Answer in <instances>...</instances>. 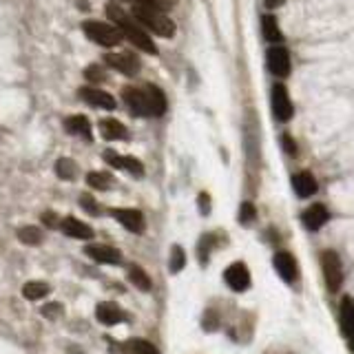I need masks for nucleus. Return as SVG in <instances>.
I'll use <instances>...</instances> for the list:
<instances>
[{"label":"nucleus","mask_w":354,"mask_h":354,"mask_svg":"<svg viewBox=\"0 0 354 354\" xmlns=\"http://www.w3.org/2000/svg\"><path fill=\"white\" fill-rule=\"evenodd\" d=\"M106 16L111 18V22H115V27L120 29L122 38H127L129 42L136 44L138 49L147 51V53H158V47L153 44V40L149 38V33L144 31V27L133 16H129L120 5L109 3L106 5Z\"/></svg>","instance_id":"obj_1"},{"label":"nucleus","mask_w":354,"mask_h":354,"mask_svg":"<svg viewBox=\"0 0 354 354\" xmlns=\"http://www.w3.org/2000/svg\"><path fill=\"white\" fill-rule=\"evenodd\" d=\"M131 16L136 18L144 29H151L153 33H158V36H164V38L175 36L173 20L166 16V11L162 9H155L149 5H133Z\"/></svg>","instance_id":"obj_2"},{"label":"nucleus","mask_w":354,"mask_h":354,"mask_svg":"<svg viewBox=\"0 0 354 354\" xmlns=\"http://www.w3.org/2000/svg\"><path fill=\"white\" fill-rule=\"evenodd\" d=\"M82 31L86 33L88 40H93L100 47H118L122 42V33L118 27L109 25L102 20H86L82 25Z\"/></svg>","instance_id":"obj_3"},{"label":"nucleus","mask_w":354,"mask_h":354,"mask_svg":"<svg viewBox=\"0 0 354 354\" xmlns=\"http://www.w3.org/2000/svg\"><path fill=\"white\" fill-rule=\"evenodd\" d=\"M321 270H324V281L330 292H339L343 283V266L335 250H324L321 252Z\"/></svg>","instance_id":"obj_4"},{"label":"nucleus","mask_w":354,"mask_h":354,"mask_svg":"<svg viewBox=\"0 0 354 354\" xmlns=\"http://www.w3.org/2000/svg\"><path fill=\"white\" fill-rule=\"evenodd\" d=\"M224 279H226L230 290H235V292H246L250 288V272H248L246 263H243V261L230 263L228 268L224 270Z\"/></svg>","instance_id":"obj_5"},{"label":"nucleus","mask_w":354,"mask_h":354,"mask_svg":"<svg viewBox=\"0 0 354 354\" xmlns=\"http://www.w3.org/2000/svg\"><path fill=\"white\" fill-rule=\"evenodd\" d=\"M272 266H274L277 274H279L286 283H292V281H297V277H299V268H297V261H295V257H292L290 252H286V250L274 252V257H272Z\"/></svg>","instance_id":"obj_6"},{"label":"nucleus","mask_w":354,"mask_h":354,"mask_svg":"<svg viewBox=\"0 0 354 354\" xmlns=\"http://www.w3.org/2000/svg\"><path fill=\"white\" fill-rule=\"evenodd\" d=\"M122 100L127 102V106L131 109L133 115H138V118L149 115V102H147V93H144V88H136V86L122 88Z\"/></svg>","instance_id":"obj_7"},{"label":"nucleus","mask_w":354,"mask_h":354,"mask_svg":"<svg viewBox=\"0 0 354 354\" xmlns=\"http://www.w3.org/2000/svg\"><path fill=\"white\" fill-rule=\"evenodd\" d=\"M272 111H274V118L279 122H288L292 118V102L283 84L272 86Z\"/></svg>","instance_id":"obj_8"},{"label":"nucleus","mask_w":354,"mask_h":354,"mask_svg":"<svg viewBox=\"0 0 354 354\" xmlns=\"http://www.w3.org/2000/svg\"><path fill=\"white\" fill-rule=\"evenodd\" d=\"M104 62L111 69H115L124 75H136L140 71V60L133 53H109Z\"/></svg>","instance_id":"obj_9"},{"label":"nucleus","mask_w":354,"mask_h":354,"mask_svg":"<svg viewBox=\"0 0 354 354\" xmlns=\"http://www.w3.org/2000/svg\"><path fill=\"white\" fill-rule=\"evenodd\" d=\"M111 215L118 219V224H122L131 232H136V235H140V232L144 230V215L136 208H113L111 210Z\"/></svg>","instance_id":"obj_10"},{"label":"nucleus","mask_w":354,"mask_h":354,"mask_svg":"<svg viewBox=\"0 0 354 354\" xmlns=\"http://www.w3.org/2000/svg\"><path fill=\"white\" fill-rule=\"evenodd\" d=\"M80 97L84 100L86 104H91V106L109 109V111H113V109H115V100H113V95L106 93V91H102V88L82 86V88H80Z\"/></svg>","instance_id":"obj_11"},{"label":"nucleus","mask_w":354,"mask_h":354,"mask_svg":"<svg viewBox=\"0 0 354 354\" xmlns=\"http://www.w3.org/2000/svg\"><path fill=\"white\" fill-rule=\"evenodd\" d=\"M104 160L111 166H115V169H124V171H129L131 175H136V177H142V173H144V166H142L140 160L127 158V155H118L115 151H104Z\"/></svg>","instance_id":"obj_12"},{"label":"nucleus","mask_w":354,"mask_h":354,"mask_svg":"<svg viewBox=\"0 0 354 354\" xmlns=\"http://www.w3.org/2000/svg\"><path fill=\"white\" fill-rule=\"evenodd\" d=\"M268 66H270V71L279 77H286L290 73V53H288V49L272 47L268 51Z\"/></svg>","instance_id":"obj_13"},{"label":"nucleus","mask_w":354,"mask_h":354,"mask_svg":"<svg viewBox=\"0 0 354 354\" xmlns=\"http://www.w3.org/2000/svg\"><path fill=\"white\" fill-rule=\"evenodd\" d=\"M84 254H86V257H91L93 261H97V263L118 266L122 261L120 250L111 248V246H95V243H91V246H84Z\"/></svg>","instance_id":"obj_14"},{"label":"nucleus","mask_w":354,"mask_h":354,"mask_svg":"<svg viewBox=\"0 0 354 354\" xmlns=\"http://www.w3.org/2000/svg\"><path fill=\"white\" fill-rule=\"evenodd\" d=\"M60 230L66 237H75V239H93V228L84 224V221L75 219V217H64Z\"/></svg>","instance_id":"obj_15"},{"label":"nucleus","mask_w":354,"mask_h":354,"mask_svg":"<svg viewBox=\"0 0 354 354\" xmlns=\"http://www.w3.org/2000/svg\"><path fill=\"white\" fill-rule=\"evenodd\" d=\"M95 317L102 326H115L120 321H124V313L122 308L113 301H102L95 308Z\"/></svg>","instance_id":"obj_16"},{"label":"nucleus","mask_w":354,"mask_h":354,"mask_svg":"<svg viewBox=\"0 0 354 354\" xmlns=\"http://www.w3.org/2000/svg\"><path fill=\"white\" fill-rule=\"evenodd\" d=\"M328 219H330V213H328V208L324 204H313L301 215V221H304V226L308 230H319Z\"/></svg>","instance_id":"obj_17"},{"label":"nucleus","mask_w":354,"mask_h":354,"mask_svg":"<svg viewBox=\"0 0 354 354\" xmlns=\"http://www.w3.org/2000/svg\"><path fill=\"white\" fill-rule=\"evenodd\" d=\"M144 93H147V102H149V115L160 118L166 113V97L162 93L160 86L155 84H147L144 86Z\"/></svg>","instance_id":"obj_18"},{"label":"nucleus","mask_w":354,"mask_h":354,"mask_svg":"<svg viewBox=\"0 0 354 354\" xmlns=\"http://www.w3.org/2000/svg\"><path fill=\"white\" fill-rule=\"evenodd\" d=\"M292 188H295V193L299 195V197H310V195H315L317 193V180H315V175L313 173H308V171H304V173H297L295 177H292Z\"/></svg>","instance_id":"obj_19"},{"label":"nucleus","mask_w":354,"mask_h":354,"mask_svg":"<svg viewBox=\"0 0 354 354\" xmlns=\"http://www.w3.org/2000/svg\"><path fill=\"white\" fill-rule=\"evenodd\" d=\"M100 133H102V138L104 140H127V129H124V124L122 122H118V120H113V118H104V120H100Z\"/></svg>","instance_id":"obj_20"},{"label":"nucleus","mask_w":354,"mask_h":354,"mask_svg":"<svg viewBox=\"0 0 354 354\" xmlns=\"http://www.w3.org/2000/svg\"><path fill=\"white\" fill-rule=\"evenodd\" d=\"M64 129L71 136H80L84 140H91V122H88L84 115H71L64 120Z\"/></svg>","instance_id":"obj_21"},{"label":"nucleus","mask_w":354,"mask_h":354,"mask_svg":"<svg viewBox=\"0 0 354 354\" xmlns=\"http://www.w3.org/2000/svg\"><path fill=\"white\" fill-rule=\"evenodd\" d=\"M341 332L350 337L354 332V299L343 297L341 301Z\"/></svg>","instance_id":"obj_22"},{"label":"nucleus","mask_w":354,"mask_h":354,"mask_svg":"<svg viewBox=\"0 0 354 354\" xmlns=\"http://www.w3.org/2000/svg\"><path fill=\"white\" fill-rule=\"evenodd\" d=\"M22 295H25L27 301H38V299L49 295V286L44 281H29L22 286Z\"/></svg>","instance_id":"obj_23"},{"label":"nucleus","mask_w":354,"mask_h":354,"mask_svg":"<svg viewBox=\"0 0 354 354\" xmlns=\"http://www.w3.org/2000/svg\"><path fill=\"white\" fill-rule=\"evenodd\" d=\"M261 33H263V38L268 42H281L279 25H277V20L272 16H263L261 18Z\"/></svg>","instance_id":"obj_24"},{"label":"nucleus","mask_w":354,"mask_h":354,"mask_svg":"<svg viewBox=\"0 0 354 354\" xmlns=\"http://www.w3.org/2000/svg\"><path fill=\"white\" fill-rule=\"evenodd\" d=\"M129 279H131V283L138 288V290H142V292H147V290H151V279H149V274L144 272L140 266H131L129 268Z\"/></svg>","instance_id":"obj_25"},{"label":"nucleus","mask_w":354,"mask_h":354,"mask_svg":"<svg viewBox=\"0 0 354 354\" xmlns=\"http://www.w3.org/2000/svg\"><path fill=\"white\" fill-rule=\"evenodd\" d=\"M86 184L91 188H97V191H109L111 184H113V177L109 173H100V171H93L86 175Z\"/></svg>","instance_id":"obj_26"},{"label":"nucleus","mask_w":354,"mask_h":354,"mask_svg":"<svg viewBox=\"0 0 354 354\" xmlns=\"http://www.w3.org/2000/svg\"><path fill=\"white\" fill-rule=\"evenodd\" d=\"M18 239L22 243H27V246H38V243L42 241V230L36 226H22L18 230Z\"/></svg>","instance_id":"obj_27"},{"label":"nucleus","mask_w":354,"mask_h":354,"mask_svg":"<svg viewBox=\"0 0 354 354\" xmlns=\"http://www.w3.org/2000/svg\"><path fill=\"white\" fill-rule=\"evenodd\" d=\"M55 173H58L60 180H75V175H77V166H75V162L62 158V160L55 162Z\"/></svg>","instance_id":"obj_28"},{"label":"nucleus","mask_w":354,"mask_h":354,"mask_svg":"<svg viewBox=\"0 0 354 354\" xmlns=\"http://www.w3.org/2000/svg\"><path fill=\"white\" fill-rule=\"evenodd\" d=\"M184 266H186V252H184V248L182 246H175L171 248V263H169V270L173 272V274H177V272H182L184 270Z\"/></svg>","instance_id":"obj_29"},{"label":"nucleus","mask_w":354,"mask_h":354,"mask_svg":"<svg viewBox=\"0 0 354 354\" xmlns=\"http://www.w3.org/2000/svg\"><path fill=\"white\" fill-rule=\"evenodd\" d=\"M127 348L131 354H160L151 341H144V339H131L127 343Z\"/></svg>","instance_id":"obj_30"},{"label":"nucleus","mask_w":354,"mask_h":354,"mask_svg":"<svg viewBox=\"0 0 354 354\" xmlns=\"http://www.w3.org/2000/svg\"><path fill=\"white\" fill-rule=\"evenodd\" d=\"M215 235H204L202 239H199V243H197V259L202 261L204 266L208 263V254H210V250L215 248Z\"/></svg>","instance_id":"obj_31"},{"label":"nucleus","mask_w":354,"mask_h":354,"mask_svg":"<svg viewBox=\"0 0 354 354\" xmlns=\"http://www.w3.org/2000/svg\"><path fill=\"white\" fill-rule=\"evenodd\" d=\"M80 206L86 210L88 215H95V217H97L100 213H102V210H100V206H97L95 199H93L91 195H86V193H84V195H80Z\"/></svg>","instance_id":"obj_32"},{"label":"nucleus","mask_w":354,"mask_h":354,"mask_svg":"<svg viewBox=\"0 0 354 354\" xmlns=\"http://www.w3.org/2000/svg\"><path fill=\"white\" fill-rule=\"evenodd\" d=\"M127 3H133V5H149V7L162 9V11L173 7V0H127Z\"/></svg>","instance_id":"obj_33"},{"label":"nucleus","mask_w":354,"mask_h":354,"mask_svg":"<svg viewBox=\"0 0 354 354\" xmlns=\"http://www.w3.org/2000/svg\"><path fill=\"white\" fill-rule=\"evenodd\" d=\"M252 219H254V206L250 202H243L241 208H239V221L243 226H248Z\"/></svg>","instance_id":"obj_34"},{"label":"nucleus","mask_w":354,"mask_h":354,"mask_svg":"<svg viewBox=\"0 0 354 354\" xmlns=\"http://www.w3.org/2000/svg\"><path fill=\"white\" fill-rule=\"evenodd\" d=\"M42 317H47V319H58L62 315V306L60 304H47V306H42Z\"/></svg>","instance_id":"obj_35"},{"label":"nucleus","mask_w":354,"mask_h":354,"mask_svg":"<svg viewBox=\"0 0 354 354\" xmlns=\"http://www.w3.org/2000/svg\"><path fill=\"white\" fill-rule=\"evenodd\" d=\"M84 75H86V80H91V82H102L104 80V71L100 69V66H88V69L84 71Z\"/></svg>","instance_id":"obj_36"},{"label":"nucleus","mask_w":354,"mask_h":354,"mask_svg":"<svg viewBox=\"0 0 354 354\" xmlns=\"http://www.w3.org/2000/svg\"><path fill=\"white\" fill-rule=\"evenodd\" d=\"M42 221H44V224H47L49 228H55V226H60V224H62V221L58 219V215H55V213H42Z\"/></svg>","instance_id":"obj_37"},{"label":"nucleus","mask_w":354,"mask_h":354,"mask_svg":"<svg viewBox=\"0 0 354 354\" xmlns=\"http://www.w3.org/2000/svg\"><path fill=\"white\" fill-rule=\"evenodd\" d=\"M281 142H283V149H286L288 153H290V155H295V153H297L295 142H292V138H290V136H286V133H283V136H281Z\"/></svg>","instance_id":"obj_38"},{"label":"nucleus","mask_w":354,"mask_h":354,"mask_svg":"<svg viewBox=\"0 0 354 354\" xmlns=\"http://www.w3.org/2000/svg\"><path fill=\"white\" fill-rule=\"evenodd\" d=\"M199 202H202V213L208 215V210H210V206H208V195L202 193V197H199Z\"/></svg>","instance_id":"obj_39"},{"label":"nucleus","mask_w":354,"mask_h":354,"mask_svg":"<svg viewBox=\"0 0 354 354\" xmlns=\"http://www.w3.org/2000/svg\"><path fill=\"white\" fill-rule=\"evenodd\" d=\"M281 5H283V0H266V7H268V9H277Z\"/></svg>","instance_id":"obj_40"},{"label":"nucleus","mask_w":354,"mask_h":354,"mask_svg":"<svg viewBox=\"0 0 354 354\" xmlns=\"http://www.w3.org/2000/svg\"><path fill=\"white\" fill-rule=\"evenodd\" d=\"M348 343H350V350L354 352V332H352V335L348 337Z\"/></svg>","instance_id":"obj_41"}]
</instances>
